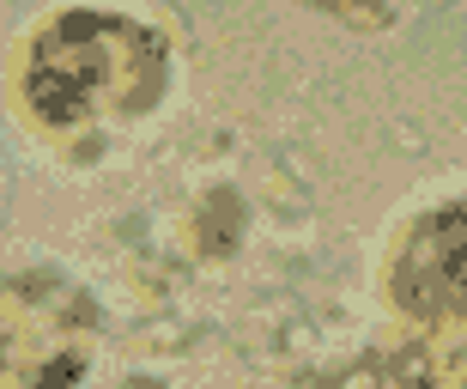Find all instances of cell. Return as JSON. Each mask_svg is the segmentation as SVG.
Returning a JSON list of instances; mask_svg holds the SVG:
<instances>
[{
  "label": "cell",
  "mask_w": 467,
  "mask_h": 389,
  "mask_svg": "<svg viewBox=\"0 0 467 389\" xmlns=\"http://www.w3.org/2000/svg\"><path fill=\"white\" fill-rule=\"evenodd\" d=\"M152 37H140L134 25H116V18H67L55 25L43 43H36L31 61V104L49 116V122H79L98 104H109L121 86V68L128 61H152Z\"/></svg>",
  "instance_id": "obj_1"
},
{
  "label": "cell",
  "mask_w": 467,
  "mask_h": 389,
  "mask_svg": "<svg viewBox=\"0 0 467 389\" xmlns=\"http://www.w3.org/2000/svg\"><path fill=\"white\" fill-rule=\"evenodd\" d=\"M400 299H413L419 310H467V207H443L413 231Z\"/></svg>",
  "instance_id": "obj_3"
},
{
  "label": "cell",
  "mask_w": 467,
  "mask_h": 389,
  "mask_svg": "<svg viewBox=\"0 0 467 389\" xmlns=\"http://www.w3.org/2000/svg\"><path fill=\"white\" fill-rule=\"evenodd\" d=\"M67 322L25 299L18 286H0V389H55L79 365L67 353Z\"/></svg>",
  "instance_id": "obj_2"
}]
</instances>
